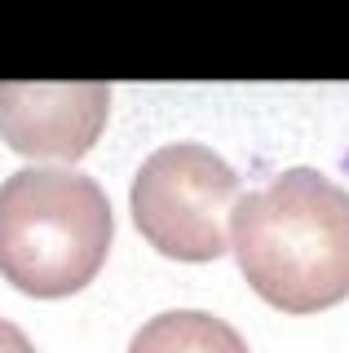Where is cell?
<instances>
[{
  "mask_svg": "<svg viewBox=\"0 0 349 353\" xmlns=\"http://www.w3.org/2000/svg\"><path fill=\"white\" fill-rule=\"evenodd\" d=\"M0 353H36V345H31V340L14 323H5V318H0Z\"/></svg>",
  "mask_w": 349,
  "mask_h": 353,
  "instance_id": "6",
  "label": "cell"
},
{
  "mask_svg": "<svg viewBox=\"0 0 349 353\" xmlns=\"http://www.w3.org/2000/svg\"><path fill=\"white\" fill-rule=\"evenodd\" d=\"M239 199V172L221 154L199 141H172L146 154L128 190V208L137 234L159 256L203 265L230 248V212Z\"/></svg>",
  "mask_w": 349,
  "mask_h": 353,
  "instance_id": "3",
  "label": "cell"
},
{
  "mask_svg": "<svg viewBox=\"0 0 349 353\" xmlns=\"http://www.w3.org/2000/svg\"><path fill=\"white\" fill-rule=\"evenodd\" d=\"M230 252L248 287L283 314H323L349 296V190L288 168L230 212Z\"/></svg>",
  "mask_w": 349,
  "mask_h": 353,
  "instance_id": "1",
  "label": "cell"
},
{
  "mask_svg": "<svg viewBox=\"0 0 349 353\" xmlns=\"http://www.w3.org/2000/svg\"><path fill=\"white\" fill-rule=\"evenodd\" d=\"M115 239L111 199L84 172L23 168L0 185V279L36 301L84 292Z\"/></svg>",
  "mask_w": 349,
  "mask_h": 353,
  "instance_id": "2",
  "label": "cell"
},
{
  "mask_svg": "<svg viewBox=\"0 0 349 353\" xmlns=\"http://www.w3.org/2000/svg\"><path fill=\"white\" fill-rule=\"evenodd\" d=\"M106 115V84H0V141L23 159H84Z\"/></svg>",
  "mask_w": 349,
  "mask_h": 353,
  "instance_id": "4",
  "label": "cell"
},
{
  "mask_svg": "<svg viewBox=\"0 0 349 353\" xmlns=\"http://www.w3.org/2000/svg\"><path fill=\"white\" fill-rule=\"evenodd\" d=\"M128 353H248V345L230 323L203 309H168L137 331Z\"/></svg>",
  "mask_w": 349,
  "mask_h": 353,
  "instance_id": "5",
  "label": "cell"
}]
</instances>
